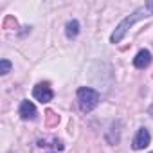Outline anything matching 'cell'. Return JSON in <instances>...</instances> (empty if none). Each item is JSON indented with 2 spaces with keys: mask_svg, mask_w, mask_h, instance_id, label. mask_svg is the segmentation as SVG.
<instances>
[{
  "mask_svg": "<svg viewBox=\"0 0 153 153\" xmlns=\"http://www.w3.org/2000/svg\"><path fill=\"white\" fill-rule=\"evenodd\" d=\"M142 16H148V9H146V7H140V9H137L133 15L126 16V18H124V20L117 25V29L114 31V34L110 36V42H112V43H119V42L124 38V34L128 33V29H130V27H131L137 20H140Z\"/></svg>",
  "mask_w": 153,
  "mask_h": 153,
  "instance_id": "6da1fadb",
  "label": "cell"
},
{
  "mask_svg": "<svg viewBox=\"0 0 153 153\" xmlns=\"http://www.w3.org/2000/svg\"><path fill=\"white\" fill-rule=\"evenodd\" d=\"M78 103H79V108L83 112H90L97 106L99 103V94L94 90V88H88V87H83L78 90Z\"/></svg>",
  "mask_w": 153,
  "mask_h": 153,
  "instance_id": "7a4b0ae2",
  "label": "cell"
},
{
  "mask_svg": "<svg viewBox=\"0 0 153 153\" xmlns=\"http://www.w3.org/2000/svg\"><path fill=\"white\" fill-rule=\"evenodd\" d=\"M33 96H34L38 101H42V103H49V101L54 97V92H52V88H51L47 83H40V85L34 87Z\"/></svg>",
  "mask_w": 153,
  "mask_h": 153,
  "instance_id": "3957f363",
  "label": "cell"
},
{
  "mask_svg": "<svg viewBox=\"0 0 153 153\" xmlns=\"http://www.w3.org/2000/svg\"><path fill=\"white\" fill-rule=\"evenodd\" d=\"M149 140H151L149 131H148L146 128H140V130L137 131L135 139H133V149H142V148H146V146L149 144Z\"/></svg>",
  "mask_w": 153,
  "mask_h": 153,
  "instance_id": "277c9868",
  "label": "cell"
},
{
  "mask_svg": "<svg viewBox=\"0 0 153 153\" xmlns=\"http://www.w3.org/2000/svg\"><path fill=\"white\" fill-rule=\"evenodd\" d=\"M149 63H151V52L146 51V49L139 51L137 56L133 58V65L137 68H146V67H149Z\"/></svg>",
  "mask_w": 153,
  "mask_h": 153,
  "instance_id": "5b68a950",
  "label": "cell"
},
{
  "mask_svg": "<svg viewBox=\"0 0 153 153\" xmlns=\"http://www.w3.org/2000/svg\"><path fill=\"white\" fill-rule=\"evenodd\" d=\"M20 115H22V119H34L36 115H38V112H36V106L31 103V101H24L22 105H20Z\"/></svg>",
  "mask_w": 153,
  "mask_h": 153,
  "instance_id": "8992f818",
  "label": "cell"
},
{
  "mask_svg": "<svg viewBox=\"0 0 153 153\" xmlns=\"http://www.w3.org/2000/svg\"><path fill=\"white\" fill-rule=\"evenodd\" d=\"M65 33L68 38H76L79 34V22L78 20H70L67 25H65Z\"/></svg>",
  "mask_w": 153,
  "mask_h": 153,
  "instance_id": "52a82bcc",
  "label": "cell"
},
{
  "mask_svg": "<svg viewBox=\"0 0 153 153\" xmlns=\"http://www.w3.org/2000/svg\"><path fill=\"white\" fill-rule=\"evenodd\" d=\"M45 123H47L49 128H52V126H56V124L59 123V117H58L52 110H47V112H45Z\"/></svg>",
  "mask_w": 153,
  "mask_h": 153,
  "instance_id": "ba28073f",
  "label": "cell"
},
{
  "mask_svg": "<svg viewBox=\"0 0 153 153\" xmlns=\"http://www.w3.org/2000/svg\"><path fill=\"white\" fill-rule=\"evenodd\" d=\"M2 27H4V29H15V27H16V20H15L13 16H7V18L4 20Z\"/></svg>",
  "mask_w": 153,
  "mask_h": 153,
  "instance_id": "9c48e42d",
  "label": "cell"
},
{
  "mask_svg": "<svg viewBox=\"0 0 153 153\" xmlns=\"http://www.w3.org/2000/svg\"><path fill=\"white\" fill-rule=\"evenodd\" d=\"M9 70H11V61L2 59V61H0V72H2V74H7Z\"/></svg>",
  "mask_w": 153,
  "mask_h": 153,
  "instance_id": "30bf717a",
  "label": "cell"
},
{
  "mask_svg": "<svg viewBox=\"0 0 153 153\" xmlns=\"http://www.w3.org/2000/svg\"><path fill=\"white\" fill-rule=\"evenodd\" d=\"M146 9H148L149 13H153V2H148V4H146Z\"/></svg>",
  "mask_w": 153,
  "mask_h": 153,
  "instance_id": "8fae6325",
  "label": "cell"
}]
</instances>
